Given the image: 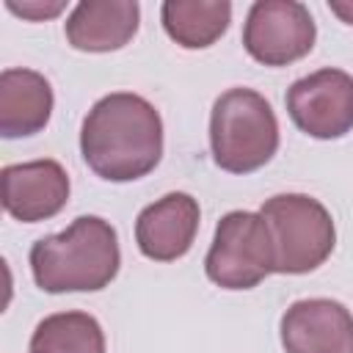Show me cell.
<instances>
[{
	"instance_id": "cell-1",
	"label": "cell",
	"mask_w": 353,
	"mask_h": 353,
	"mask_svg": "<svg viewBox=\"0 0 353 353\" xmlns=\"http://www.w3.org/2000/svg\"><path fill=\"white\" fill-rule=\"evenodd\" d=\"M80 152L85 165L108 182L141 179L163 157V119L138 94H108L83 119Z\"/></svg>"
},
{
	"instance_id": "cell-2",
	"label": "cell",
	"mask_w": 353,
	"mask_h": 353,
	"mask_svg": "<svg viewBox=\"0 0 353 353\" xmlns=\"http://www.w3.org/2000/svg\"><path fill=\"white\" fill-rule=\"evenodd\" d=\"M33 281L44 292L105 290L121 265L116 229L99 215H80L63 232L44 234L30 245Z\"/></svg>"
},
{
	"instance_id": "cell-3",
	"label": "cell",
	"mask_w": 353,
	"mask_h": 353,
	"mask_svg": "<svg viewBox=\"0 0 353 353\" xmlns=\"http://www.w3.org/2000/svg\"><path fill=\"white\" fill-rule=\"evenodd\" d=\"M210 149L215 165L229 174H251L270 163L279 149L270 102L245 85L223 91L210 113Z\"/></svg>"
},
{
	"instance_id": "cell-4",
	"label": "cell",
	"mask_w": 353,
	"mask_h": 353,
	"mask_svg": "<svg viewBox=\"0 0 353 353\" xmlns=\"http://www.w3.org/2000/svg\"><path fill=\"white\" fill-rule=\"evenodd\" d=\"M259 215L265 218L273 240L276 273H312L334 251L336 229L331 212L306 193L270 196Z\"/></svg>"
},
{
	"instance_id": "cell-5",
	"label": "cell",
	"mask_w": 353,
	"mask_h": 353,
	"mask_svg": "<svg viewBox=\"0 0 353 353\" xmlns=\"http://www.w3.org/2000/svg\"><path fill=\"white\" fill-rule=\"evenodd\" d=\"M207 279L223 290H251L276 273L273 240L259 212H226L204 256Z\"/></svg>"
},
{
	"instance_id": "cell-6",
	"label": "cell",
	"mask_w": 353,
	"mask_h": 353,
	"mask_svg": "<svg viewBox=\"0 0 353 353\" xmlns=\"http://www.w3.org/2000/svg\"><path fill=\"white\" fill-rule=\"evenodd\" d=\"M317 39L309 8L298 0H256L243 25L245 52L265 66H287L312 52Z\"/></svg>"
},
{
	"instance_id": "cell-7",
	"label": "cell",
	"mask_w": 353,
	"mask_h": 353,
	"mask_svg": "<svg viewBox=\"0 0 353 353\" xmlns=\"http://www.w3.org/2000/svg\"><path fill=\"white\" fill-rule=\"evenodd\" d=\"M292 124L320 141L342 138L353 130V77L342 69H317L287 88Z\"/></svg>"
},
{
	"instance_id": "cell-8",
	"label": "cell",
	"mask_w": 353,
	"mask_h": 353,
	"mask_svg": "<svg viewBox=\"0 0 353 353\" xmlns=\"http://www.w3.org/2000/svg\"><path fill=\"white\" fill-rule=\"evenodd\" d=\"M0 199H3V210L22 223L47 221L66 207L69 176L58 160H30V163L3 165Z\"/></svg>"
},
{
	"instance_id": "cell-9",
	"label": "cell",
	"mask_w": 353,
	"mask_h": 353,
	"mask_svg": "<svg viewBox=\"0 0 353 353\" xmlns=\"http://www.w3.org/2000/svg\"><path fill=\"white\" fill-rule=\"evenodd\" d=\"M279 331L284 353H353V314L331 298L295 301Z\"/></svg>"
},
{
	"instance_id": "cell-10",
	"label": "cell",
	"mask_w": 353,
	"mask_h": 353,
	"mask_svg": "<svg viewBox=\"0 0 353 353\" xmlns=\"http://www.w3.org/2000/svg\"><path fill=\"white\" fill-rule=\"evenodd\" d=\"M199 201L174 190L141 210L135 221V243L146 259L174 262L185 256L199 232Z\"/></svg>"
},
{
	"instance_id": "cell-11",
	"label": "cell",
	"mask_w": 353,
	"mask_h": 353,
	"mask_svg": "<svg viewBox=\"0 0 353 353\" xmlns=\"http://www.w3.org/2000/svg\"><path fill=\"white\" fill-rule=\"evenodd\" d=\"M141 22V6L135 0H83L72 8L63 33L80 52H113L121 50Z\"/></svg>"
},
{
	"instance_id": "cell-12",
	"label": "cell",
	"mask_w": 353,
	"mask_h": 353,
	"mask_svg": "<svg viewBox=\"0 0 353 353\" xmlns=\"http://www.w3.org/2000/svg\"><path fill=\"white\" fill-rule=\"evenodd\" d=\"M52 85L33 69L0 72V135L28 138L47 127L52 116Z\"/></svg>"
},
{
	"instance_id": "cell-13",
	"label": "cell",
	"mask_w": 353,
	"mask_h": 353,
	"mask_svg": "<svg viewBox=\"0 0 353 353\" xmlns=\"http://www.w3.org/2000/svg\"><path fill=\"white\" fill-rule=\"evenodd\" d=\"M165 33L185 50H204L215 44L229 22L232 3L226 0H165L160 8Z\"/></svg>"
},
{
	"instance_id": "cell-14",
	"label": "cell",
	"mask_w": 353,
	"mask_h": 353,
	"mask_svg": "<svg viewBox=\"0 0 353 353\" xmlns=\"http://www.w3.org/2000/svg\"><path fill=\"white\" fill-rule=\"evenodd\" d=\"M28 353H105V334L88 312H58L36 325Z\"/></svg>"
},
{
	"instance_id": "cell-15",
	"label": "cell",
	"mask_w": 353,
	"mask_h": 353,
	"mask_svg": "<svg viewBox=\"0 0 353 353\" xmlns=\"http://www.w3.org/2000/svg\"><path fill=\"white\" fill-rule=\"evenodd\" d=\"M6 8L25 17V19L39 22V19H50V17L61 14L66 8V3H17V0H6Z\"/></svg>"
},
{
	"instance_id": "cell-16",
	"label": "cell",
	"mask_w": 353,
	"mask_h": 353,
	"mask_svg": "<svg viewBox=\"0 0 353 353\" xmlns=\"http://www.w3.org/2000/svg\"><path fill=\"white\" fill-rule=\"evenodd\" d=\"M328 8L342 19V22H347V25H353V3H342V0H331L328 3Z\"/></svg>"
}]
</instances>
